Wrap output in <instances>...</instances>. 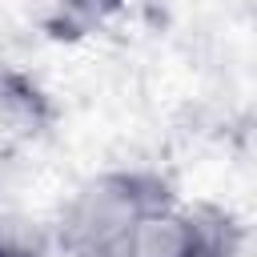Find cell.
<instances>
[{"instance_id":"obj_3","label":"cell","mask_w":257,"mask_h":257,"mask_svg":"<svg viewBox=\"0 0 257 257\" xmlns=\"http://www.w3.org/2000/svg\"><path fill=\"white\" fill-rule=\"evenodd\" d=\"M56 124V104L48 88L0 56V153H20L40 145Z\"/></svg>"},{"instance_id":"obj_1","label":"cell","mask_w":257,"mask_h":257,"mask_svg":"<svg viewBox=\"0 0 257 257\" xmlns=\"http://www.w3.org/2000/svg\"><path fill=\"white\" fill-rule=\"evenodd\" d=\"M177 201L153 169H104L72 189L52 229L56 257H141L149 221Z\"/></svg>"},{"instance_id":"obj_5","label":"cell","mask_w":257,"mask_h":257,"mask_svg":"<svg viewBox=\"0 0 257 257\" xmlns=\"http://www.w3.org/2000/svg\"><path fill=\"white\" fill-rule=\"evenodd\" d=\"M233 257H257V221L253 225H241V237H237Z\"/></svg>"},{"instance_id":"obj_2","label":"cell","mask_w":257,"mask_h":257,"mask_svg":"<svg viewBox=\"0 0 257 257\" xmlns=\"http://www.w3.org/2000/svg\"><path fill=\"white\" fill-rule=\"evenodd\" d=\"M241 225L245 221L213 201H173L149 221L141 237V257H233Z\"/></svg>"},{"instance_id":"obj_6","label":"cell","mask_w":257,"mask_h":257,"mask_svg":"<svg viewBox=\"0 0 257 257\" xmlns=\"http://www.w3.org/2000/svg\"><path fill=\"white\" fill-rule=\"evenodd\" d=\"M48 257H56V253H48Z\"/></svg>"},{"instance_id":"obj_4","label":"cell","mask_w":257,"mask_h":257,"mask_svg":"<svg viewBox=\"0 0 257 257\" xmlns=\"http://www.w3.org/2000/svg\"><path fill=\"white\" fill-rule=\"evenodd\" d=\"M124 8H128V0H48L44 32L60 44H76V40L104 32Z\"/></svg>"}]
</instances>
